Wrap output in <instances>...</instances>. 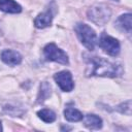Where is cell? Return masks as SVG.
I'll list each match as a JSON object with an SVG mask.
<instances>
[{
	"mask_svg": "<svg viewBox=\"0 0 132 132\" xmlns=\"http://www.w3.org/2000/svg\"><path fill=\"white\" fill-rule=\"evenodd\" d=\"M87 61V71L88 76H106V77H116L122 73V68L119 64L110 62L101 57L95 56H86Z\"/></svg>",
	"mask_w": 132,
	"mask_h": 132,
	"instance_id": "obj_1",
	"label": "cell"
},
{
	"mask_svg": "<svg viewBox=\"0 0 132 132\" xmlns=\"http://www.w3.org/2000/svg\"><path fill=\"white\" fill-rule=\"evenodd\" d=\"M87 14H88V19L91 22H93L98 26H103L108 22L111 15V11L106 4L100 3V4H95L91 8H89Z\"/></svg>",
	"mask_w": 132,
	"mask_h": 132,
	"instance_id": "obj_2",
	"label": "cell"
},
{
	"mask_svg": "<svg viewBox=\"0 0 132 132\" xmlns=\"http://www.w3.org/2000/svg\"><path fill=\"white\" fill-rule=\"evenodd\" d=\"M74 30H75L76 35H77L79 41L81 42V44L90 51L94 50L95 44H96L95 31L90 26H88L87 24H84V23L76 24L74 27Z\"/></svg>",
	"mask_w": 132,
	"mask_h": 132,
	"instance_id": "obj_3",
	"label": "cell"
},
{
	"mask_svg": "<svg viewBox=\"0 0 132 132\" xmlns=\"http://www.w3.org/2000/svg\"><path fill=\"white\" fill-rule=\"evenodd\" d=\"M43 54H44V57L47 61H54V62H57V63H60V64H68L69 63V60H68V56L67 54L59 48L55 43H47L44 48H43Z\"/></svg>",
	"mask_w": 132,
	"mask_h": 132,
	"instance_id": "obj_4",
	"label": "cell"
},
{
	"mask_svg": "<svg viewBox=\"0 0 132 132\" xmlns=\"http://www.w3.org/2000/svg\"><path fill=\"white\" fill-rule=\"evenodd\" d=\"M99 46L103 50L104 53H106L109 56L116 57L119 55L121 45L118 39L113 38L110 35H107L106 33H102L99 38Z\"/></svg>",
	"mask_w": 132,
	"mask_h": 132,
	"instance_id": "obj_5",
	"label": "cell"
},
{
	"mask_svg": "<svg viewBox=\"0 0 132 132\" xmlns=\"http://www.w3.org/2000/svg\"><path fill=\"white\" fill-rule=\"evenodd\" d=\"M54 79L60 89L64 92H70L74 88V82L72 79V74L67 70H62L54 75Z\"/></svg>",
	"mask_w": 132,
	"mask_h": 132,
	"instance_id": "obj_6",
	"label": "cell"
},
{
	"mask_svg": "<svg viewBox=\"0 0 132 132\" xmlns=\"http://www.w3.org/2000/svg\"><path fill=\"white\" fill-rule=\"evenodd\" d=\"M1 60L9 65V66H15L21 64L22 62V56L20 55V53L12 51V50H4L1 53Z\"/></svg>",
	"mask_w": 132,
	"mask_h": 132,
	"instance_id": "obj_7",
	"label": "cell"
},
{
	"mask_svg": "<svg viewBox=\"0 0 132 132\" xmlns=\"http://www.w3.org/2000/svg\"><path fill=\"white\" fill-rule=\"evenodd\" d=\"M52 21H53V12L51 9H47L46 11L39 13L36 16V19L34 20V25L36 28L42 29V28L51 26Z\"/></svg>",
	"mask_w": 132,
	"mask_h": 132,
	"instance_id": "obj_8",
	"label": "cell"
},
{
	"mask_svg": "<svg viewBox=\"0 0 132 132\" xmlns=\"http://www.w3.org/2000/svg\"><path fill=\"white\" fill-rule=\"evenodd\" d=\"M131 13H125L122 14L118 18V20L116 21V27L123 31V32H127V33H131V28H132V22H131Z\"/></svg>",
	"mask_w": 132,
	"mask_h": 132,
	"instance_id": "obj_9",
	"label": "cell"
},
{
	"mask_svg": "<svg viewBox=\"0 0 132 132\" xmlns=\"http://www.w3.org/2000/svg\"><path fill=\"white\" fill-rule=\"evenodd\" d=\"M0 10L8 13H19L22 7L14 0H0Z\"/></svg>",
	"mask_w": 132,
	"mask_h": 132,
	"instance_id": "obj_10",
	"label": "cell"
},
{
	"mask_svg": "<svg viewBox=\"0 0 132 132\" xmlns=\"http://www.w3.org/2000/svg\"><path fill=\"white\" fill-rule=\"evenodd\" d=\"M84 124L87 128L89 129H93V130H98L102 127V120L93 113H89L86 114L84 118Z\"/></svg>",
	"mask_w": 132,
	"mask_h": 132,
	"instance_id": "obj_11",
	"label": "cell"
},
{
	"mask_svg": "<svg viewBox=\"0 0 132 132\" xmlns=\"http://www.w3.org/2000/svg\"><path fill=\"white\" fill-rule=\"evenodd\" d=\"M51 94H52V87H51V85L47 81L41 82L40 88H39V93H38V96H37V102L38 103L43 102L45 99H47L51 96Z\"/></svg>",
	"mask_w": 132,
	"mask_h": 132,
	"instance_id": "obj_12",
	"label": "cell"
},
{
	"mask_svg": "<svg viewBox=\"0 0 132 132\" xmlns=\"http://www.w3.org/2000/svg\"><path fill=\"white\" fill-rule=\"evenodd\" d=\"M64 117L69 122H78V121H81L84 118L82 113L73 107H67L64 110Z\"/></svg>",
	"mask_w": 132,
	"mask_h": 132,
	"instance_id": "obj_13",
	"label": "cell"
},
{
	"mask_svg": "<svg viewBox=\"0 0 132 132\" xmlns=\"http://www.w3.org/2000/svg\"><path fill=\"white\" fill-rule=\"evenodd\" d=\"M37 116L39 119H41L45 123H53L56 120V113L47 108H43L37 112Z\"/></svg>",
	"mask_w": 132,
	"mask_h": 132,
	"instance_id": "obj_14",
	"label": "cell"
},
{
	"mask_svg": "<svg viewBox=\"0 0 132 132\" xmlns=\"http://www.w3.org/2000/svg\"><path fill=\"white\" fill-rule=\"evenodd\" d=\"M0 131H2V125H1V122H0Z\"/></svg>",
	"mask_w": 132,
	"mask_h": 132,
	"instance_id": "obj_15",
	"label": "cell"
},
{
	"mask_svg": "<svg viewBox=\"0 0 132 132\" xmlns=\"http://www.w3.org/2000/svg\"><path fill=\"white\" fill-rule=\"evenodd\" d=\"M116 1H118V0H116Z\"/></svg>",
	"mask_w": 132,
	"mask_h": 132,
	"instance_id": "obj_16",
	"label": "cell"
}]
</instances>
